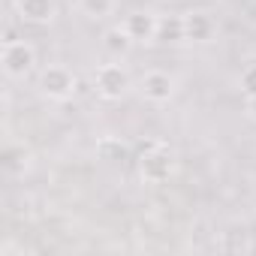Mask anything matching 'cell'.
I'll list each match as a JSON object with an SVG mask.
<instances>
[{
    "instance_id": "30bf717a",
    "label": "cell",
    "mask_w": 256,
    "mask_h": 256,
    "mask_svg": "<svg viewBox=\"0 0 256 256\" xmlns=\"http://www.w3.org/2000/svg\"><path fill=\"white\" fill-rule=\"evenodd\" d=\"M157 42H166V46L187 42V36H184V16H178V12L160 16V22H157Z\"/></svg>"
},
{
    "instance_id": "ba28073f",
    "label": "cell",
    "mask_w": 256,
    "mask_h": 256,
    "mask_svg": "<svg viewBox=\"0 0 256 256\" xmlns=\"http://www.w3.org/2000/svg\"><path fill=\"white\" fill-rule=\"evenodd\" d=\"M16 16L28 24H52L58 18V0H16Z\"/></svg>"
},
{
    "instance_id": "9c48e42d",
    "label": "cell",
    "mask_w": 256,
    "mask_h": 256,
    "mask_svg": "<svg viewBox=\"0 0 256 256\" xmlns=\"http://www.w3.org/2000/svg\"><path fill=\"white\" fill-rule=\"evenodd\" d=\"M217 247H220L223 253H250V250H253V238H250L247 226L232 223V226H226V229L220 232Z\"/></svg>"
},
{
    "instance_id": "7c38bea8",
    "label": "cell",
    "mask_w": 256,
    "mask_h": 256,
    "mask_svg": "<svg viewBox=\"0 0 256 256\" xmlns=\"http://www.w3.org/2000/svg\"><path fill=\"white\" fill-rule=\"evenodd\" d=\"M96 157L106 163H124V160H130V145L118 136H102L96 142Z\"/></svg>"
},
{
    "instance_id": "5b68a950",
    "label": "cell",
    "mask_w": 256,
    "mask_h": 256,
    "mask_svg": "<svg viewBox=\"0 0 256 256\" xmlns=\"http://www.w3.org/2000/svg\"><path fill=\"white\" fill-rule=\"evenodd\" d=\"M175 90H178V78L166 70H148L139 78V94L151 106H166L175 96Z\"/></svg>"
},
{
    "instance_id": "2e32d148",
    "label": "cell",
    "mask_w": 256,
    "mask_h": 256,
    "mask_svg": "<svg viewBox=\"0 0 256 256\" xmlns=\"http://www.w3.org/2000/svg\"><path fill=\"white\" fill-rule=\"evenodd\" d=\"M247 114L256 120V96H247Z\"/></svg>"
},
{
    "instance_id": "277c9868",
    "label": "cell",
    "mask_w": 256,
    "mask_h": 256,
    "mask_svg": "<svg viewBox=\"0 0 256 256\" xmlns=\"http://www.w3.org/2000/svg\"><path fill=\"white\" fill-rule=\"evenodd\" d=\"M40 90H42V96H48V100H54V102L70 100L72 90H76V76H72V70L64 66V64H48V66H42V72H40Z\"/></svg>"
},
{
    "instance_id": "8992f818",
    "label": "cell",
    "mask_w": 256,
    "mask_h": 256,
    "mask_svg": "<svg viewBox=\"0 0 256 256\" xmlns=\"http://www.w3.org/2000/svg\"><path fill=\"white\" fill-rule=\"evenodd\" d=\"M157 22L160 16L151 12V10H133L124 16V30L130 34V40L136 46H148V42H157Z\"/></svg>"
},
{
    "instance_id": "9a60e30c",
    "label": "cell",
    "mask_w": 256,
    "mask_h": 256,
    "mask_svg": "<svg viewBox=\"0 0 256 256\" xmlns=\"http://www.w3.org/2000/svg\"><path fill=\"white\" fill-rule=\"evenodd\" d=\"M238 84H241V94H244V96H256V64H247V66L241 70Z\"/></svg>"
},
{
    "instance_id": "8fae6325",
    "label": "cell",
    "mask_w": 256,
    "mask_h": 256,
    "mask_svg": "<svg viewBox=\"0 0 256 256\" xmlns=\"http://www.w3.org/2000/svg\"><path fill=\"white\" fill-rule=\"evenodd\" d=\"M4 172L6 175H12V178H18V175H24V169L30 166V151L24 148V145H12V142H6V148H4Z\"/></svg>"
},
{
    "instance_id": "7a4b0ae2",
    "label": "cell",
    "mask_w": 256,
    "mask_h": 256,
    "mask_svg": "<svg viewBox=\"0 0 256 256\" xmlns=\"http://www.w3.org/2000/svg\"><path fill=\"white\" fill-rule=\"evenodd\" d=\"M0 64H4L6 78L24 82L36 70V48L28 40H10V42H4V48H0Z\"/></svg>"
},
{
    "instance_id": "3957f363",
    "label": "cell",
    "mask_w": 256,
    "mask_h": 256,
    "mask_svg": "<svg viewBox=\"0 0 256 256\" xmlns=\"http://www.w3.org/2000/svg\"><path fill=\"white\" fill-rule=\"evenodd\" d=\"M94 88L102 100H124L133 88V76L124 64L108 60V64H100L94 70Z\"/></svg>"
},
{
    "instance_id": "6da1fadb",
    "label": "cell",
    "mask_w": 256,
    "mask_h": 256,
    "mask_svg": "<svg viewBox=\"0 0 256 256\" xmlns=\"http://www.w3.org/2000/svg\"><path fill=\"white\" fill-rule=\"evenodd\" d=\"M139 175L148 184H163L175 175V151L160 139H145L139 145Z\"/></svg>"
},
{
    "instance_id": "5bb4252c",
    "label": "cell",
    "mask_w": 256,
    "mask_h": 256,
    "mask_svg": "<svg viewBox=\"0 0 256 256\" xmlns=\"http://www.w3.org/2000/svg\"><path fill=\"white\" fill-rule=\"evenodd\" d=\"M114 6H118V0H78V10H82L88 18H94V22L108 18V16L114 12Z\"/></svg>"
},
{
    "instance_id": "4fadbf2b",
    "label": "cell",
    "mask_w": 256,
    "mask_h": 256,
    "mask_svg": "<svg viewBox=\"0 0 256 256\" xmlns=\"http://www.w3.org/2000/svg\"><path fill=\"white\" fill-rule=\"evenodd\" d=\"M133 46H136V42L130 40V34L124 30V24H114V28H108V30L102 34V48H106L112 58H124Z\"/></svg>"
},
{
    "instance_id": "52a82bcc",
    "label": "cell",
    "mask_w": 256,
    "mask_h": 256,
    "mask_svg": "<svg viewBox=\"0 0 256 256\" xmlns=\"http://www.w3.org/2000/svg\"><path fill=\"white\" fill-rule=\"evenodd\" d=\"M184 36L187 42H211L217 36V22L211 12L205 10H193V12H184Z\"/></svg>"
}]
</instances>
